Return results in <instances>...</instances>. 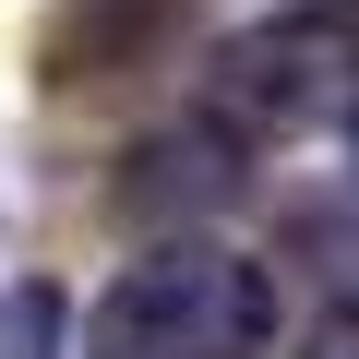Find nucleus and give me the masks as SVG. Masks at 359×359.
<instances>
[{
	"mask_svg": "<svg viewBox=\"0 0 359 359\" xmlns=\"http://www.w3.org/2000/svg\"><path fill=\"white\" fill-rule=\"evenodd\" d=\"M335 13H359V0H335Z\"/></svg>",
	"mask_w": 359,
	"mask_h": 359,
	"instance_id": "nucleus-5",
	"label": "nucleus"
},
{
	"mask_svg": "<svg viewBox=\"0 0 359 359\" xmlns=\"http://www.w3.org/2000/svg\"><path fill=\"white\" fill-rule=\"evenodd\" d=\"M347 156H359V108H347Z\"/></svg>",
	"mask_w": 359,
	"mask_h": 359,
	"instance_id": "nucleus-4",
	"label": "nucleus"
},
{
	"mask_svg": "<svg viewBox=\"0 0 359 359\" xmlns=\"http://www.w3.org/2000/svg\"><path fill=\"white\" fill-rule=\"evenodd\" d=\"M0 359H72V311L48 287H13L0 299Z\"/></svg>",
	"mask_w": 359,
	"mask_h": 359,
	"instance_id": "nucleus-3",
	"label": "nucleus"
},
{
	"mask_svg": "<svg viewBox=\"0 0 359 359\" xmlns=\"http://www.w3.org/2000/svg\"><path fill=\"white\" fill-rule=\"evenodd\" d=\"M276 335L287 287L228 240H156L72 311V359H276Z\"/></svg>",
	"mask_w": 359,
	"mask_h": 359,
	"instance_id": "nucleus-1",
	"label": "nucleus"
},
{
	"mask_svg": "<svg viewBox=\"0 0 359 359\" xmlns=\"http://www.w3.org/2000/svg\"><path fill=\"white\" fill-rule=\"evenodd\" d=\"M216 96H228L240 120H276V132H299V120H323V108H359L347 36H335V25H252V36L216 48Z\"/></svg>",
	"mask_w": 359,
	"mask_h": 359,
	"instance_id": "nucleus-2",
	"label": "nucleus"
}]
</instances>
